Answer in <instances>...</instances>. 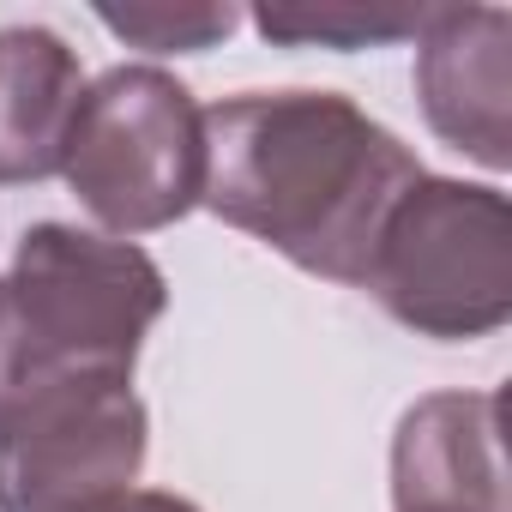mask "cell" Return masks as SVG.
<instances>
[{
    "label": "cell",
    "instance_id": "6da1fadb",
    "mask_svg": "<svg viewBox=\"0 0 512 512\" xmlns=\"http://www.w3.org/2000/svg\"><path fill=\"white\" fill-rule=\"evenodd\" d=\"M416 181V151L338 91H247L205 109L199 205L314 278L362 284Z\"/></svg>",
    "mask_w": 512,
    "mask_h": 512
},
{
    "label": "cell",
    "instance_id": "7a4b0ae2",
    "mask_svg": "<svg viewBox=\"0 0 512 512\" xmlns=\"http://www.w3.org/2000/svg\"><path fill=\"white\" fill-rule=\"evenodd\" d=\"M169 284L133 241L37 223L0 278V422L25 398L73 380H133Z\"/></svg>",
    "mask_w": 512,
    "mask_h": 512
},
{
    "label": "cell",
    "instance_id": "3957f363",
    "mask_svg": "<svg viewBox=\"0 0 512 512\" xmlns=\"http://www.w3.org/2000/svg\"><path fill=\"white\" fill-rule=\"evenodd\" d=\"M362 290L416 338L470 344L512 320V205L500 187L422 175L386 217Z\"/></svg>",
    "mask_w": 512,
    "mask_h": 512
},
{
    "label": "cell",
    "instance_id": "277c9868",
    "mask_svg": "<svg viewBox=\"0 0 512 512\" xmlns=\"http://www.w3.org/2000/svg\"><path fill=\"white\" fill-rule=\"evenodd\" d=\"M61 175L121 241L181 223L205 193V115L193 91L163 67H109L79 97Z\"/></svg>",
    "mask_w": 512,
    "mask_h": 512
},
{
    "label": "cell",
    "instance_id": "5b68a950",
    "mask_svg": "<svg viewBox=\"0 0 512 512\" xmlns=\"http://www.w3.org/2000/svg\"><path fill=\"white\" fill-rule=\"evenodd\" d=\"M151 416L133 380H73L0 422V512H85L145 470Z\"/></svg>",
    "mask_w": 512,
    "mask_h": 512
},
{
    "label": "cell",
    "instance_id": "8992f818",
    "mask_svg": "<svg viewBox=\"0 0 512 512\" xmlns=\"http://www.w3.org/2000/svg\"><path fill=\"white\" fill-rule=\"evenodd\" d=\"M512 13L428 7L416 31V97L428 127L482 169L512 163Z\"/></svg>",
    "mask_w": 512,
    "mask_h": 512
},
{
    "label": "cell",
    "instance_id": "52a82bcc",
    "mask_svg": "<svg viewBox=\"0 0 512 512\" xmlns=\"http://www.w3.org/2000/svg\"><path fill=\"white\" fill-rule=\"evenodd\" d=\"M392 506L398 512H506L494 392H434L404 410L392 434Z\"/></svg>",
    "mask_w": 512,
    "mask_h": 512
},
{
    "label": "cell",
    "instance_id": "ba28073f",
    "mask_svg": "<svg viewBox=\"0 0 512 512\" xmlns=\"http://www.w3.org/2000/svg\"><path fill=\"white\" fill-rule=\"evenodd\" d=\"M85 97V67L43 25L0 31V187L61 175L67 133Z\"/></svg>",
    "mask_w": 512,
    "mask_h": 512
},
{
    "label": "cell",
    "instance_id": "9c48e42d",
    "mask_svg": "<svg viewBox=\"0 0 512 512\" xmlns=\"http://www.w3.org/2000/svg\"><path fill=\"white\" fill-rule=\"evenodd\" d=\"M428 25V7L416 13H362V7H260L253 31L266 43H296V49H374L416 37Z\"/></svg>",
    "mask_w": 512,
    "mask_h": 512
},
{
    "label": "cell",
    "instance_id": "30bf717a",
    "mask_svg": "<svg viewBox=\"0 0 512 512\" xmlns=\"http://www.w3.org/2000/svg\"><path fill=\"white\" fill-rule=\"evenodd\" d=\"M97 19L151 55H193L235 31V7H97Z\"/></svg>",
    "mask_w": 512,
    "mask_h": 512
},
{
    "label": "cell",
    "instance_id": "8fae6325",
    "mask_svg": "<svg viewBox=\"0 0 512 512\" xmlns=\"http://www.w3.org/2000/svg\"><path fill=\"white\" fill-rule=\"evenodd\" d=\"M85 512H199V506L181 500V494H163V488H121V494H109Z\"/></svg>",
    "mask_w": 512,
    "mask_h": 512
}]
</instances>
